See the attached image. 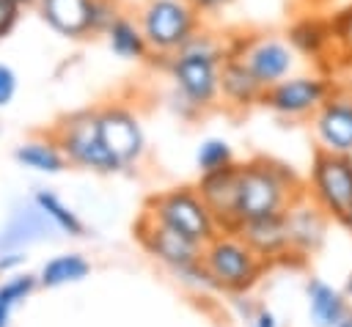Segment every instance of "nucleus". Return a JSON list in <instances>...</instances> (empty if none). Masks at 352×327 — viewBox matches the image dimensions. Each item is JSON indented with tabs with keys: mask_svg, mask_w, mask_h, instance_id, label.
<instances>
[{
	"mask_svg": "<svg viewBox=\"0 0 352 327\" xmlns=\"http://www.w3.org/2000/svg\"><path fill=\"white\" fill-rule=\"evenodd\" d=\"M292 181H294L292 170H286L283 165L267 162V159L239 165V195H236L239 225L248 220L286 212Z\"/></svg>",
	"mask_w": 352,
	"mask_h": 327,
	"instance_id": "f257e3e1",
	"label": "nucleus"
},
{
	"mask_svg": "<svg viewBox=\"0 0 352 327\" xmlns=\"http://www.w3.org/2000/svg\"><path fill=\"white\" fill-rule=\"evenodd\" d=\"M138 25L148 41V49L173 55L201 25V14L190 0H146L138 11Z\"/></svg>",
	"mask_w": 352,
	"mask_h": 327,
	"instance_id": "f03ea898",
	"label": "nucleus"
},
{
	"mask_svg": "<svg viewBox=\"0 0 352 327\" xmlns=\"http://www.w3.org/2000/svg\"><path fill=\"white\" fill-rule=\"evenodd\" d=\"M55 143L60 146L66 159H72L82 168H94L102 173L121 168V162L116 159V154L104 146V140L99 135V113L80 110V113L63 118L55 132Z\"/></svg>",
	"mask_w": 352,
	"mask_h": 327,
	"instance_id": "7ed1b4c3",
	"label": "nucleus"
},
{
	"mask_svg": "<svg viewBox=\"0 0 352 327\" xmlns=\"http://www.w3.org/2000/svg\"><path fill=\"white\" fill-rule=\"evenodd\" d=\"M311 190L316 203L346 225L352 220V157L319 148L311 165Z\"/></svg>",
	"mask_w": 352,
	"mask_h": 327,
	"instance_id": "20e7f679",
	"label": "nucleus"
},
{
	"mask_svg": "<svg viewBox=\"0 0 352 327\" xmlns=\"http://www.w3.org/2000/svg\"><path fill=\"white\" fill-rule=\"evenodd\" d=\"M148 214L170 228H176L179 234L206 245L214 239V217L209 212V206L204 203L201 195H195L192 190H170L165 195L151 198L148 203Z\"/></svg>",
	"mask_w": 352,
	"mask_h": 327,
	"instance_id": "39448f33",
	"label": "nucleus"
},
{
	"mask_svg": "<svg viewBox=\"0 0 352 327\" xmlns=\"http://www.w3.org/2000/svg\"><path fill=\"white\" fill-rule=\"evenodd\" d=\"M201 264L204 272L226 289H245L258 275V256L234 236H214L212 242H206Z\"/></svg>",
	"mask_w": 352,
	"mask_h": 327,
	"instance_id": "423d86ee",
	"label": "nucleus"
},
{
	"mask_svg": "<svg viewBox=\"0 0 352 327\" xmlns=\"http://www.w3.org/2000/svg\"><path fill=\"white\" fill-rule=\"evenodd\" d=\"M168 71L176 91L190 107H209L220 93V60L214 58L173 52L168 60Z\"/></svg>",
	"mask_w": 352,
	"mask_h": 327,
	"instance_id": "0eeeda50",
	"label": "nucleus"
},
{
	"mask_svg": "<svg viewBox=\"0 0 352 327\" xmlns=\"http://www.w3.org/2000/svg\"><path fill=\"white\" fill-rule=\"evenodd\" d=\"M330 93H333V85L324 77L297 74V77H286V80L270 85L261 96V104H267L278 115L302 118L308 113H316L327 102Z\"/></svg>",
	"mask_w": 352,
	"mask_h": 327,
	"instance_id": "6e6552de",
	"label": "nucleus"
},
{
	"mask_svg": "<svg viewBox=\"0 0 352 327\" xmlns=\"http://www.w3.org/2000/svg\"><path fill=\"white\" fill-rule=\"evenodd\" d=\"M231 55L242 58L245 66L253 71V77L264 88L286 80L289 71L294 69V47L289 41H283V38H275V36L245 38L239 44V49H234Z\"/></svg>",
	"mask_w": 352,
	"mask_h": 327,
	"instance_id": "1a4fd4ad",
	"label": "nucleus"
},
{
	"mask_svg": "<svg viewBox=\"0 0 352 327\" xmlns=\"http://www.w3.org/2000/svg\"><path fill=\"white\" fill-rule=\"evenodd\" d=\"M140 242L157 256L162 258L165 264L170 267H179V269H187V267H195L204 256V245L179 234L176 228L154 220L151 214H146V220L140 223Z\"/></svg>",
	"mask_w": 352,
	"mask_h": 327,
	"instance_id": "9d476101",
	"label": "nucleus"
},
{
	"mask_svg": "<svg viewBox=\"0 0 352 327\" xmlns=\"http://www.w3.org/2000/svg\"><path fill=\"white\" fill-rule=\"evenodd\" d=\"M314 132L322 148L336 154H352V93H330L314 113Z\"/></svg>",
	"mask_w": 352,
	"mask_h": 327,
	"instance_id": "9b49d317",
	"label": "nucleus"
},
{
	"mask_svg": "<svg viewBox=\"0 0 352 327\" xmlns=\"http://www.w3.org/2000/svg\"><path fill=\"white\" fill-rule=\"evenodd\" d=\"M99 135L104 146L116 154L121 165L135 162L143 154V129L140 121L126 110V107H104L99 110Z\"/></svg>",
	"mask_w": 352,
	"mask_h": 327,
	"instance_id": "f8f14e48",
	"label": "nucleus"
},
{
	"mask_svg": "<svg viewBox=\"0 0 352 327\" xmlns=\"http://www.w3.org/2000/svg\"><path fill=\"white\" fill-rule=\"evenodd\" d=\"M236 195H239V165H228L214 173H204L201 179V198L209 206L214 223H223V228L236 231Z\"/></svg>",
	"mask_w": 352,
	"mask_h": 327,
	"instance_id": "ddd939ff",
	"label": "nucleus"
},
{
	"mask_svg": "<svg viewBox=\"0 0 352 327\" xmlns=\"http://www.w3.org/2000/svg\"><path fill=\"white\" fill-rule=\"evenodd\" d=\"M38 14L60 36L82 38L94 33V0H38Z\"/></svg>",
	"mask_w": 352,
	"mask_h": 327,
	"instance_id": "4468645a",
	"label": "nucleus"
},
{
	"mask_svg": "<svg viewBox=\"0 0 352 327\" xmlns=\"http://www.w3.org/2000/svg\"><path fill=\"white\" fill-rule=\"evenodd\" d=\"M234 234H239V239L256 256H278L286 247H292L289 223H286L283 212L280 214H270V217H258V220H248Z\"/></svg>",
	"mask_w": 352,
	"mask_h": 327,
	"instance_id": "2eb2a0df",
	"label": "nucleus"
},
{
	"mask_svg": "<svg viewBox=\"0 0 352 327\" xmlns=\"http://www.w3.org/2000/svg\"><path fill=\"white\" fill-rule=\"evenodd\" d=\"M264 91L267 88L253 77V71L245 66L242 58L228 55L220 63V93L226 96L228 104H234V107H250V104L261 102Z\"/></svg>",
	"mask_w": 352,
	"mask_h": 327,
	"instance_id": "dca6fc26",
	"label": "nucleus"
},
{
	"mask_svg": "<svg viewBox=\"0 0 352 327\" xmlns=\"http://www.w3.org/2000/svg\"><path fill=\"white\" fill-rule=\"evenodd\" d=\"M322 206H286V223H289V236L292 247L302 253H314L322 239H324V217Z\"/></svg>",
	"mask_w": 352,
	"mask_h": 327,
	"instance_id": "f3484780",
	"label": "nucleus"
},
{
	"mask_svg": "<svg viewBox=\"0 0 352 327\" xmlns=\"http://www.w3.org/2000/svg\"><path fill=\"white\" fill-rule=\"evenodd\" d=\"M308 313L314 327H338L349 313H346V300L341 291L327 286L324 280H311L308 283Z\"/></svg>",
	"mask_w": 352,
	"mask_h": 327,
	"instance_id": "a211bd4d",
	"label": "nucleus"
},
{
	"mask_svg": "<svg viewBox=\"0 0 352 327\" xmlns=\"http://www.w3.org/2000/svg\"><path fill=\"white\" fill-rule=\"evenodd\" d=\"M104 36H107L110 49L124 60H140L148 52V41H146L140 25L124 14L113 19V25L104 30Z\"/></svg>",
	"mask_w": 352,
	"mask_h": 327,
	"instance_id": "6ab92c4d",
	"label": "nucleus"
},
{
	"mask_svg": "<svg viewBox=\"0 0 352 327\" xmlns=\"http://www.w3.org/2000/svg\"><path fill=\"white\" fill-rule=\"evenodd\" d=\"M14 157L25 168H33L41 173H58L66 165V154L55 140H28L14 151Z\"/></svg>",
	"mask_w": 352,
	"mask_h": 327,
	"instance_id": "aec40b11",
	"label": "nucleus"
},
{
	"mask_svg": "<svg viewBox=\"0 0 352 327\" xmlns=\"http://www.w3.org/2000/svg\"><path fill=\"white\" fill-rule=\"evenodd\" d=\"M333 41V25L319 19H300L289 30V44L302 55H319Z\"/></svg>",
	"mask_w": 352,
	"mask_h": 327,
	"instance_id": "412c9836",
	"label": "nucleus"
},
{
	"mask_svg": "<svg viewBox=\"0 0 352 327\" xmlns=\"http://www.w3.org/2000/svg\"><path fill=\"white\" fill-rule=\"evenodd\" d=\"M88 261L77 253H66V256H55L44 264L41 269V283L44 286H63V283H74L82 280L88 275Z\"/></svg>",
	"mask_w": 352,
	"mask_h": 327,
	"instance_id": "4be33fe9",
	"label": "nucleus"
},
{
	"mask_svg": "<svg viewBox=\"0 0 352 327\" xmlns=\"http://www.w3.org/2000/svg\"><path fill=\"white\" fill-rule=\"evenodd\" d=\"M36 206H38V212L41 214H47L60 231H66V234H72V236H80L82 234V223L77 220V214L72 212V209H66L52 192H36Z\"/></svg>",
	"mask_w": 352,
	"mask_h": 327,
	"instance_id": "5701e85b",
	"label": "nucleus"
},
{
	"mask_svg": "<svg viewBox=\"0 0 352 327\" xmlns=\"http://www.w3.org/2000/svg\"><path fill=\"white\" fill-rule=\"evenodd\" d=\"M195 162H198L201 173H214V170H223V168L234 165V154H231V146L223 137H209L198 146Z\"/></svg>",
	"mask_w": 352,
	"mask_h": 327,
	"instance_id": "b1692460",
	"label": "nucleus"
},
{
	"mask_svg": "<svg viewBox=\"0 0 352 327\" xmlns=\"http://www.w3.org/2000/svg\"><path fill=\"white\" fill-rule=\"evenodd\" d=\"M33 286H36V280L30 278V275H19V278H11L8 283H3L0 286V300L6 302V305H16L19 300H25L30 291H33Z\"/></svg>",
	"mask_w": 352,
	"mask_h": 327,
	"instance_id": "393cba45",
	"label": "nucleus"
},
{
	"mask_svg": "<svg viewBox=\"0 0 352 327\" xmlns=\"http://www.w3.org/2000/svg\"><path fill=\"white\" fill-rule=\"evenodd\" d=\"M330 25H333V38L352 55V8L341 11Z\"/></svg>",
	"mask_w": 352,
	"mask_h": 327,
	"instance_id": "a878e982",
	"label": "nucleus"
},
{
	"mask_svg": "<svg viewBox=\"0 0 352 327\" xmlns=\"http://www.w3.org/2000/svg\"><path fill=\"white\" fill-rule=\"evenodd\" d=\"M14 93H16V74L11 66L0 63V107L8 104L14 99Z\"/></svg>",
	"mask_w": 352,
	"mask_h": 327,
	"instance_id": "bb28decb",
	"label": "nucleus"
},
{
	"mask_svg": "<svg viewBox=\"0 0 352 327\" xmlns=\"http://www.w3.org/2000/svg\"><path fill=\"white\" fill-rule=\"evenodd\" d=\"M19 8H22V5H16V3H11V0H0V38L14 30V25H16V19H19Z\"/></svg>",
	"mask_w": 352,
	"mask_h": 327,
	"instance_id": "cd10ccee",
	"label": "nucleus"
},
{
	"mask_svg": "<svg viewBox=\"0 0 352 327\" xmlns=\"http://www.w3.org/2000/svg\"><path fill=\"white\" fill-rule=\"evenodd\" d=\"M190 3L195 5V11H198V14H214V11L226 8L231 0H190Z\"/></svg>",
	"mask_w": 352,
	"mask_h": 327,
	"instance_id": "c85d7f7f",
	"label": "nucleus"
},
{
	"mask_svg": "<svg viewBox=\"0 0 352 327\" xmlns=\"http://www.w3.org/2000/svg\"><path fill=\"white\" fill-rule=\"evenodd\" d=\"M256 327H278V322H275V316H272L270 311L261 308V311L256 313Z\"/></svg>",
	"mask_w": 352,
	"mask_h": 327,
	"instance_id": "c756f323",
	"label": "nucleus"
},
{
	"mask_svg": "<svg viewBox=\"0 0 352 327\" xmlns=\"http://www.w3.org/2000/svg\"><path fill=\"white\" fill-rule=\"evenodd\" d=\"M8 313H11V305H6V302L0 300V327H6V322H8Z\"/></svg>",
	"mask_w": 352,
	"mask_h": 327,
	"instance_id": "7c9ffc66",
	"label": "nucleus"
},
{
	"mask_svg": "<svg viewBox=\"0 0 352 327\" xmlns=\"http://www.w3.org/2000/svg\"><path fill=\"white\" fill-rule=\"evenodd\" d=\"M338 327H352V313H349V316H346V319H344Z\"/></svg>",
	"mask_w": 352,
	"mask_h": 327,
	"instance_id": "2f4dec72",
	"label": "nucleus"
},
{
	"mask_svg": "<svg viewBox=\"0 0 352 327\" xmlns=\"http://www.w3.org/2000/svg\"><path fill=\"white\" fill-rule=\"evenodd\" d=\"M11 3H16V5H28V3H38V0H11Z\"/></svg>",
	"mask_w": 352,
	"mask_h": 327,
	"instance_id": "473e14b6",
	"label": "nucleus"
},
{
	"mask_svg": "<svg viewBox=\"0 0 352 327\" xmlns=\"http://www.w3.org/2000/svg\"><path fill=\"white\" fill-rule=\"evenodd\" d=\"M346 294H352V275H349V280H346Z\"/></svg>",
	"mask_w": 352,
	"mask_h": 327,
	"instance_id": "72a5a7b5",
	"label": "nucleus"
},
{
	"mask_svg": "<svg viewBox=\"0 0 352 327\" xmlns=\"http://www.w3.org/2000/svg\"><path fill=\"white\" fill-rule=\"evenodd\" d=\"M346 228H349V231H352V220H349V223H346Z\"/></svg>",
	"mask_w": 352,
	"mask_h": 327,
	"instance_id": "f704fd0d",
	"label": "nucleus"
}]
</instances>
